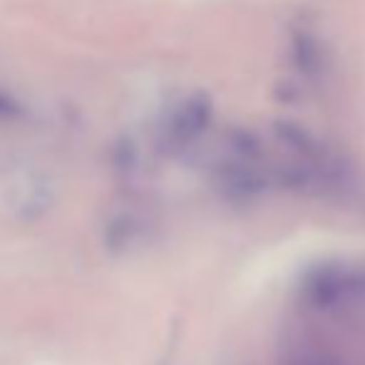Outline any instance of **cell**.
<instances>
[{"label": "cell", "instance_id": "cell-4", "mask_svg": "<svg viewBox=\"0 0 365 365\" xmlns=\"http://www.w3.org/2000/svg\"><path fill=\"white\" fill-rule=\"evenodd\" d=\"M284 365H338V361L331 356V353L321 351V348L296 346L289 353V358L284 361Z\"/></svg>", "mask_w": 365, "mask_h": 365}, {"label": "cell", "instance_id": "cell-2", "mask_svg": "<svg viewBox=\"0 0 365 365\" xmlns=\"http://www.w3.org/2000/svg\"><path fill=\"white\" fill-rule=\"evenodd\" d=\"M219 184H221V189H224L226 197L246 202V199H254L266 192L269 177L261 172L256 162L231 157L229 162L219 169Z\"/></svg>", "mask_w": 365, "mask_h": 365}, {"label": "cell", "instance_id": "cell-3", "mask_svg": "<svg viewBox=\"0 0 365 365\" xmlns=\"http://www.w3.org/2000/svg\"><path fill=\"white\" fill-rule=\"evenodd\" d=\"M209 120H212V102L207 95H194L184 100L182 105L174 110L172 122H169L167 137L174 147H187L194 142L204 130H207Z\"/></svg>", "mask_w": 365, "mask_h": 365}, {"label": "cell", "instance_id": "cell-1", "mask_svg": "<svg viewBox=\"0 0 365 365\" xmlns=\"http://www.w3.org/2000/svg\"><path fill=\"white\" fill-rule=\"evenodd\" d=\"M356 291H358V281L343 266L336 264H326L313 269L306 279V286H303L306 298L318 308L336 306L338 301L351 298Z\"/></svg>", "mask_w": 365, "mask_h": 365}]
</instances>
